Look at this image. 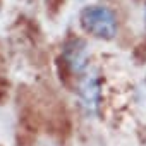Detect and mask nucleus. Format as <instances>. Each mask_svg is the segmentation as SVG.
<instances>
[{"mask_svg": "<svg viewBox=\"0 0 146 146\" xmlns=\"http://www.w3.org/2000/svg\"><path fill=\"white\" fill-rule=\"evenodd\" d=\"M81 28L98 38V40H112L117 35V19L115 14L103 5H88L79 14Z\"/></svg>", "mask_w": 146, "mask_h": 146, "instance_id": "1", "label": "nucleus"}, {"mask_svg": "<svg viewBox=\"0 0 146 146\" xmlns=\"http://www.w3.org/2000/svg\"><path fill=\"white\" fill-rule=\"evenodd\" d=\"M65 60L67 64L72 65V69L81 70L86 65V50H84V43L83 41H72V46L67 45L65 50Z\"/></svg>", "mask_w": 146, "mask_h": 146, "instance_id": "2", "label": "nucleus"}, {"mask_svg": "<svg viewBox=\"0 0 146 146\" xmlns=\"http://www.w3.org/2000/svg\"><path fill=\"white\" fill-rule=\"evenodd\" d=\"M81 93H83V98H84V102L90 105H96V100H98V84H96V81L95 79H86L84 83H83V86H81Z\"/></svg>", "mask_w": 146, "mask_h": 146, "instance_id": "3", "label": "nucleus"}, {"mask_svg": "<svg viewBox=\"0 0 146 146\" xmlns=\"http://www.w3.org/2000/svg\"><path fill=\"white\" fill-rule=\"evenodd\" d=\"M144 24H146V11H144Z\"/></svg>", "mask_w": 146, "mask_h": 146, "instance_id": "4", "label": "nucleus"}]
</instances>
